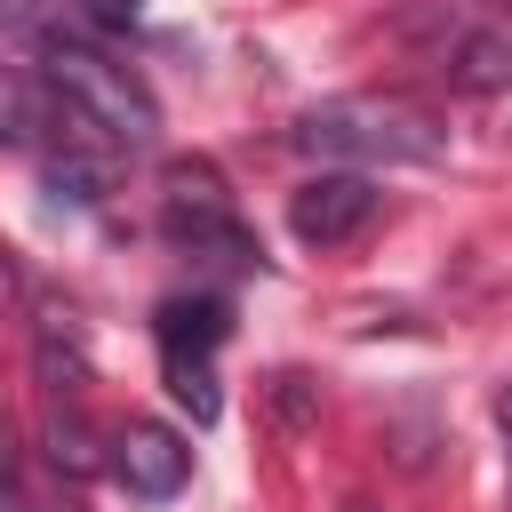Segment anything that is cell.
Segmentation results:
<instances>
[{
    "instance_id": "cell-3",
    "label": "cell",
    "mask_w": 512,
    "mask_h": 512,
    "mask_svg": "<svg viewBox=\"0 0 512 512\" xmlns=\"http://www.w3.org/2000/svg\"><path fill=\"white\" fill-rule=\"evenodd\" d=\"M160 184H168V232H176L184 248H216V256H232V264H256V240L240 232L232 184H224L216 160H168Z\"/></svg>"
},
{
    "instance_id": "cell-15",
    "label": "cell",
    "mask_w": 512,
    "mask_h": 512,
    "mask_svg": "<svg viewBox=\"0 0 512 512\" xmlns=\"http://www.w3.org/2000/svg\"><path fill=\"white\" fill-rule=\"evenodd\" d=\"M0 512H32L24 472H16V440H8V432H0Z\"/></svg>"
},
{
    "instance_id": "cell-6",
    "label": "cell",
    "mask_w": 512,
    "mask_h": 512,
    "mask_svg": "<svg viewBox=\"0 0 512 512\" xmlns=\"http://www.w3.org/2000/svg\"><path fill=\"white\" fill-rule=\"evenodd\" d=\"M440 72H448V88H464V96H504V88H512V24L472 16V24L440 48Z\"/></svg>"
},
{
    "instance_id": "cell-7",
    "label": "cell",
    "mask_w": 512,
    "mask_h": 512,
    "mask_svg": "<svg viewBox=\"0 0 512 512\" xmlns=\"http://www.w3.org/2000/svg\"><path fill=\"white\" fill-rule=\"evenodd\" d=\"M152 336H160V352L208 360V352L232 336V312H224V296H168V304L152 312Z\"/></svg>"
},
{
    "instance_id": "cell-16",
    "label": "cell",
    "mask_w": 512,
    "mask_h": 512,
    "mask_svg": "<svg viewBox=\"0 0 512 512\" xmlns=\"http://www.w3.org/2000/svg\"><path fill=\"white\" fill-rule=\"evenodd\" d=\"M0 304H24V272H16V248H0Z\"/></svg>"
},
{
    "instance_id": "cell-17",
    "label": "cell",
    "mask_w": 512,
    "mask_h": 512,
    "mask_svg": "<svg viewBox=\"0 0 512 512\" xmlns=\"http://www.w3.org/2000/svg\"><path fill=\"white\" fill-rule=\"evenodd\" d=\"M344 512H376V504H344Z\"/></svg>"
},
{
    "instance_id": "cell-11",
    "label": "cell",
    "mask_w": 512,
    "mask_h": 512,
    "mask_svg": "<svg viewBox=\"0 0 512 512\" xmlns=\"http://www.w3.org/2000/svg\"><path fill=\"white\" fill-rule=\"evenodd\" d=\"M40 384H48V400H80V384H88V360H80V344L56 328V312L40 320Z\"/></svg>"
},
{
    "instance_id": "cell-13",
    "label": "cell",
    "mask_w": 512,
    "mask_h": 512,
    "mask_svg": "<svg viewBox=\"0 0 512 512\" xmlns=\"http://www.w3.org/2000/svg\"><path fill=\"white\" fill-rule=\"evenodd\" d=\"M48 184L64 192V200H104V160L96 152H48Z\"/></svg>"
},
{
    "instance_id": "cell-8",
    "label": "cell",
    "mask_w": 512,
    "mask_h": 512,
    "mask_svg": "<svg viewBox=\"0 0 512 512\" xmlns=\"http://www.w3.org/2000/svg\"><path fill=\"white\" fill-rule=\"evenodd\" d=\"M40 128H56V104H48L24 72H0V144L32 152V144H40Z\"/></svg>"
},
{
    "instance_id": "cell-5",
    "label": "cell",
    "mask_w": 512,
    "mask_h": 512,
    "mask_svg": "<svg viewBox=\"0 0 512 512\" xmlns=\"http://www.w3.org/2000/svg\"><path fill=\"white\" fill-rule=\"evenodd\" d=\"M112 456V480L128 488V496H144V504H168L184 480H192V448L168 432V424H120L112 440H104Z\"/></svg>"
},
{
    "instance_id": "cell-12",
    "label": "cell",
    "mask_w": 512,
    "mask_h": 512,
    "mask_svg": "<svg viewBox=\"0 0 512 512\" xmlns=\"http://www.w3.org/2000/svg\"><path fill=\"white\" fill-rule=\"evenodd\" d=\"M264 400H272V424H280V432H312V424H320V384H312L304 368H280V376L264 384Z\"/></svg>"
},
{
    "instance_id": "cell-4",
    "label": "cell",
    "mask_w": 512,
    "mask_h": 512,
    "mask_svg": "<svg viewBox=\"0 0 512 512\" xmlns=\"http://www.w3.org/2000/svg\"><path fill=\"white\" fill-rule=\"evenodd\" d=\"M368 216H376V184L360 168H320L288 192V232L304 248H344L368 232Z\"/></svg>"
},
{
    "instance_id": "cell-1",
    "label": "cell",
    "mask_w": 512,
    "mask_h": 512,
    "mask_svg": "<svg viewBox=\"0 0 512 512\" xmlns=\"http://www.w3.org/2000/svg\"><path fill=\"white\" fill-rule=\"evenodd\" d=\"M296 144L336 168H408V160H440L448 128L408 96H328L296 120Z\"/></svg>"
},
{
    "instance_id": "cell-9",
    "label": "cell",
    "mask_w": 512,
    "mask_h": 512,
    "mask_svg": "<svg viewBox=\"0 0 512 512\" xmlns=\"http://www.w3.org/2000/svg\"><path fill=\"white\" fill-rule=\"evenodd\" d=\"M48 464L64 472V480H88L104 456H96V432H88V416H80V400H56L48 408Z\"/></svg>"
},
{
    "instance_id": "cell-2",
    "label": "cell",
    "mask_w": 512,
    "mask_h": 512,
    "mask_svg": "<svg viewBox=\"0 0 512 512\" xmlns=\"http://www.w3.org/2000/svg\"><path fill=\"white\" fill-rule=\"evenodd\" d=\"M40 64H48V88L104 136V144H120V152H136V144H152L160 136V104H152V88L120 64V56H104L96 40H72V32H40Z\"/></svg>"
},
{
    "instance_id": "cell-14",
    "label": "cell",
    "mask_w": 512,
    "mask_h": 512,
    "mask_svg": "<svg viewBox=\"0 0 512 512\" xmlns=\"http://www.w3.org/2000/svg\"><path fill=\"white\" fill-rule=\"evenodd\" d=\"M72 8H80L96 32H136V24H144V0H72Z\"/></svg>"
},
{
    "instance_id": "cell-10",
    "label": "cell",
    "mask_w": 512,
    "mask_h": 512,
    "mask_svg": "<svg viewBox=\"0 0 512 512\" xmlns=\"http://www.w3.org/2000/svg\"><path fill=\"white\" fill-rule=\"evenodd\" d=\"M160 376H168V400H176L192 424H216L224 392H216V368H208V360H192V352H160Z\"/></svg>"
}]
</instances>
